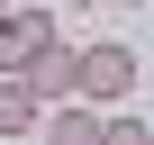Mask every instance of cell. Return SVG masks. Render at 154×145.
Returning a JSON list of instances; mask_svg holds the SVG:
<instances>
[{
	"instance_id": "2",
	"label": "cell",
	"mask_w": 154,
	"mask_h": 145,
	"mask_svg": "<svg viewBox=\"0 0 154 145\" xmlns=\"http://www.w3.org/2000/svg\"><path fill=\"white\" fill-rule=\"evenodd\" d=\"M45 45H63V18L45 0H18V9H0V72H27Z\"/></svg>"
},
{
	"instance_id": "1",
	"label": "cell",
	"mask_w": 154,
	"mask_h": 145,
	"mask_svg": "<svg viewBox=\"0 0 154 145\" xmlns=\"http://www.w3.org/2000/svg\"><path fill=\"white\" fill-rule=\"evenodd\" d=\"M136 91V45L100 36V45H72V100H91V109H118Z\"/></svg>"
},
{
	"instance_id": "7",
	"label": "cell",
	"mask_w": 154,
	"mask_h": 145,
	"mask_svg": "<svg viewBox=\"0 0 154 145\" xmlns=\"http://www.w3.org/2000/svg\"><path fill=\"white\" fill-rule=\"evenodd\" d=\"M63 9H100V0H63Z\"/></svg>"
},
{
	"instance_id": "3",
	"label": "cell",
	"mask_w": 154,
	"mask_h": 145,
	"mask_svg": "<svg viewBox=\"0 0 154 145\" xmlns=\"http://www.w3.org/2000/svg\"><path fill=\"white\" fill-rule=\"evenodd\" d=\"M36 127H45V145H100V109L91 100H54Z\"/></svg>"
},
{
	"instance_id": "8",
	"label": "cell",
	"mask_w": 154,
	"mask_h": 145,
	"mask_svg": "<svg viewBox=\"0 0 154 145\" xmlns=\"http://www.w3.org/2000/svg\"><path fill=\"white\" fill-rule=\"evenodd\" d=\"M145 145H154V136H145Z\"/></svg>"
},
{
	"instance_id": "6",
	"label": "cell",
	"mask_w": 154,
	"mask_h": 145,
	"mask_svg": "<svg viewBox=\"0 0 154 145\" xmlns=\"http://www.w3.org/2000/svg\"><path fill=\"white\" fill-rule=\"evenodd\" d=\"M154 127L145 118H127V109H100V145H145Z\"/></svg>"
},
{
	"instance_id": "5",
	"label": "cell",
	"mask_w": 154,
	"mask_h": 145,
	"mask_svg": "<svg viewBox=\"0 0 154 145\" xmlns=\"http://www.w3.org/2000/svg\"><path fill=\"white\" fill-rule=\"evenodd\" d=\"M36 118H45V100L18 82V72H0V136H36Z\"/></svg>"
},
{
	"instance_id": "4",
	"label": "cell",
	"mask_w": 154,
	"mask_h": 145,
	"mask_svg": "<svg viewBox=\"0 0 154 145\" xmlns=\"http://www.w3.org/2000/svg\"><path fill=\"white\" fill-rule=\"evenodd\" d=\"M18 82H27V91H36L45 109H54V100H72V45H45V54H36L27 72H18Z\"/></svg>"
}]
</instances>
